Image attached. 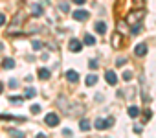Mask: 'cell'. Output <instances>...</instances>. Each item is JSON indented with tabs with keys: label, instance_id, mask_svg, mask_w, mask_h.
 <instances>
[{
	"label": "cell",
	"instance_id": "1",
	"mask_svg": "<svg viewBox=\"0 0 156 138\" xmlns=\"http://www.w3.org/2000/svg\"><path fill=\"white\" fill-rule=\"evenodd\" d=\"M112 123H114V120L112 118H107V120H96V123H94V127L96 129H99V131H103V129H108V127H112Z\"/></svg>",
	"mask_w": 156,
	"mask_h": 138
},
{
	"label": "cell",
	"instance_id": "2",
	"mask_svg": "<svg viewBox=\"0 0 156 138\" xmlns=\"http://www.w3.org/2000/svg\"><path fill=\"white\" fill-rule=\"evenodd\" d=\"M44 122H46V125H48V127H55V125L59 123V116H57L55 112H50V114H46V116H44Z\"/></svg>",
	"mask_w": 156,
	"mask_h": 138
},
{
	"label": "cell",
	"instance_id": "3",
	"mask_svg": "<svg viewBox=\"0 0 156 138\" xmlns=\"http://www.w3.org/2000/svg\"><path fill=\"white\" fill-rule=\"evenodd\" d=\"M72 17H73L75 20H87V19L90 17V13H88V11H85V9H77V11H73V13H72Z\"/></svg>",
	"mask_w": 156,
	"mask_h": 138
},
{
	"label": "cell",
	"instance_id": "4",
	"mask_svg": "<svg viewBox=\"0 0 156 138\" xmlns=\"http://www.w3.org/2000/svg\"><path fill=\"white\" fill-rule=\"evenodd\" d=\"M81 41H77V39H72L70 42H68V48H70V52H73V53H77V52H81Z\"/></svg>",
	"mask_w": 156,
	"mask_h": 138
},
{
	"label": "cell",
	"instance_id": "5",
	"mask_svg": "<svg viewBox=\"0 0 156 138\" xmlns=\"http://www.w3.org/2000/svg\"><path fill=\"white\" fill-rule=\"evenodd\" d=\"M105 78H107V83H108V85H116V83H118V76H116L114 70H107Z\"/></svg>",
	"mask_w": 156,
	"mask_h": 138
},
{
	"label": "cell",
	"instance_id": "6",
	"mask_svg": "<svg viewBox=\"0 0 156 138\" xmlns=\"http://www.w3.org/2000/svg\"><path fill=\"white\" fill-rule=\"evenodd\" d=\"M134 53H136L138 57H143V55L147 53V44H145V42H140V44L134 48Z\"/></svg>",
	"mask_w": 156,
	"mask_h": 138
},
{
	"label": "cell",
	"instance_id": "7",
	"mask_svg": "<svg viewBox=\"0 0 156 138\" xmlns=\"http://www.w3.org/2000/svg\"><path fill=\"white\" fill-rule=\"evenodd\" d=\"M66 79H68L70 83H75L77 79H79V74H77L75 70H68V72H66Z\"/></svg>",
	"mask_w": 156,
	"mask_h": 138
},
{
	"label": "cell",
	"instance_id": "8",
	"mask_svg": "<svg viewBox=\"0 0 156 138\" xmlns=\"http://www.w3.org/2000/svg\"><path fill=\"white\" fill-rule=\"evenodd\" d=\"M96 83H98V76H96V74L87 76V87H94Z\"/></svg>",
	"mask_w": 156,
	"mask_h": 138
},
{
	"label": "cell",
	"instance_id": "9",
	"mask_svg": "<svg viewBox=\"0 0 156 138\" xmlns=\"http://www.w3.org/2000/svg\"><path fill=\"white\" fill-rule=\"evenodd\" d=\"M2 66L6 68V70H11V68H15V61L8 57V59H4V63H2Z\"/></svg>",
	"mask_w": 156,
	"mask_h": 138
},
{
	"label": "cell",
	"instance_id": "10",
	"mask_svg": "<svg viewBox=\"0 0 156 138\" xmlns=\"http://www.w3.org/2000/svg\"><path fill=\"white\" fill-rule=\"evenodd\" d=\"M96 31L103 35V33L107 31V24H105V22H101V20H99V22H96Z\"/></svg>",
	"mask_w": 156,
	"mask_h": 138
},
{
	"label": "cell",
	"instance_id": "11",
	"mask_svg": "<svg viewBox=\"0 0 156 138\" xmlns=\"http://www.w3.org/2000/svg\"><path fill=\"white\" fill-rule=\"evenodd\" d=\"M83 42H85V44H88V46H94V44H96V39H94L90 33H85V39H83Z\"/></svg>",
	"mask_w": 156,
	"mask_h": 138
},
{
	"label": "cell",
	"instance_id": "12",
	"mask_svg": "<svg viewBox=\"0 0 156 138\" xmlns=\"http://www.w3.org/2000/svg\"><path fill=\"white\" fill-rule=\"evenodd\" d=\"M39 78L41 79H50V70L48 68H39Z\"/></svg>",
	"mask_w": 156,
	"mask_h": 138
},
{
	"label": "cell",
	"instance_id": "13",
	"mask_svg": "<svg viewBox=\"0 0 156 138\" xmlns=\"http://www.w3.org/2000/svg\"><path fill=\"white\" fill-rule=\"evenodd\" d=\"M31 11H33L35 17H39V15H42V6H41V4H33V6H31Z\"/></svg>",
	"mask_w": 156,
	"mask_h": 138
},
{
	"label": "cell",
	"instance_id": "14",
	"mask_svg": "<svg viewBox=\"0 0 156 138\" xmlns=\"http://www.w3.org/2000/svg\"><path fill=\"white\" fill-rule=\"evenodd\" d=\"M35 96H37V90H35V89H26V92H24V98L31 100V98H35Z\"/></svg>",
	"mask_w": 156,
	"mask_h": 138
},
{
	"label": "cell",
	"instance_id": "15",
	"mask_svg": "<svg viewBox=\"0 0 156 138\" xmlns=\"http://www.w3.org/2000/svg\"><path fill=\"white\" fill-rule=\"evenodd\" d=\"M129 116L130 118H138L140 116V109L138 107H129Z\"/></svg>",
	"mask_w": 156,
	"mask_h": 138
},
{
	"label": "cell",
	"instance_id": "16",
	"mask_svg": "<svg viewBox=\"0 0 156 138\" xmlns=\"http://www.w3.org/2000/svg\"><path fill=\"white\" fill-rule=\"evenodd\" d=\"M79 129H81V131H90V123H88V120H81V122H79Z\"/></svg>",
	"mask_w": 156,
	"mask_h": 138
},
{
	"label": "cell",
	"instance_id": "17",
	"mask_svg": "<svg viewBox=\"0 0 156 138\" xmlns=\"http://www.w3.org/2000/svg\"><path fill=\"white\" fill-rule=\"evenodd\" d=\"M140 31H141V24H134V26L130 28V33H132V35H138Z\"/></svg>",
	"mask_w": 156,
	"mask_h": 138
},
{
	"label": "cell",
	"instance_id": "18",
	"mask_svg": "<svg viewBox=\"0 0 156 138\" xmlns=\"http://www.w3.org/2000/svg\"><path fill=\"white\" fill-rule=\"evenodd\" d=\"M59 8H61V11H62V13H68V11H70V8H68V4H66V2H61V4H59Z\"/></svg>",
	"mask_w": 156,
	"mask_h": 138
},
{
	"label": "cell",
	"instance_id": "19",
	"mask_svg": "<svg viewBox=\"0 0 156 138\" xmlns=\"http://www.w3.org/2000/svg\"><path fill=\"white\" fill-rule=\"evenodd\" d=\"M33 50H35V52L42 50V42H41V41H33Z\"/></svg>",
	"mask_w": 156,
	"mask_h": 138
},
{
	"label": "cell",
	"instance_id": "20",
	"mask_svg": "<svg viewBox=\"0 0 156 138\" xmlns=\"http://www.w3.org/2000/svg\"><path fill=\"white\" fill-rule=\"evenodd\" d=\"M31 112H33V114H39V112H41V105L33 103V105H31Z\"/></svg>",
	"mask_w": 156,
	"mask_h": 138
},
{
	"label": "cell",
	"instance_id": "21",
	"mask_svg": "<svg viewBox=\"0 0 156 138\" xmlns=\"http://www.w3.org/2000/svg\"><path fill=\"white\" fill-rule=\"evenodd\" d=\"M125 63H127V59H125V57H119V59L116 61V66H125Z\"/></svg>",
	"mask_w": 156,
	"mask_h": 138
},
{
	"label": "cell",
	"instance_id": "22",
	"mask_svg": "<svg viewBox=\"0 0 156 138\" xmlns=\"http://www.w3.org/2000/svg\"><path fill=\"white\" fill-rule=\"evenodd\" d=\"M130 78H132V72L125 70V72H123V79H125V81H130Z\"/></svg>",
	"mask_w": 156,
	"mask_h": 138
},
{
	"label": "cell",
	"instance_id": "23",
	"mask_svg": "<svg viewBox=\"0 0 156 138\" xmlns=\"http://www.w3.org/2000/svg\"><path fill=\"white\" fill-rule=\"evenodd\" d=\"M88 66H90V68H92V70H96V68H98V66H99V64H98V61H96V59H92V61H90V63H88Z\"/></svg>",
	"mask_w": 156,
	"mask_h": 138
},
{
	"label": "cell",
	"instance_id": "24",
	"mask_svg": "<svg viewBox=\"0 0 156 138\" xmlns=\"http://www.w3.org/2000/svg\"><path fill=\"white\" fill-rule=\"evenodd\" d=\"M9 87H11V89H17V87H19V81L11 78V79H9Z\"/></svg>",
	"mask_w": 156,
	"mask_h": 138
},
{
	"label": "cell",
	"instance_id": "25",
	"mask_svg": "<svg viewBox=\"0 0 156 138\" xmlns=\"http://www.w3.org/2000/svg\"><path fill=\"white\" fill-rule=\"evenodd\" d=\"M9 101H11V103H20V101H22V98H19V96H11V98H9Z\"/></svg>",
	"mask_w": 156,
	"mask_h": 138
},
{
	"label": "cell",
	"instance_id": "26",
	"mask_svg": "<svg viewBox=\"0 0 156 138\" xmlns=\"http://www.w3.org/2000/svg\"><path fill=\"white\" fill-rule=\"evenodd\" d=\"M4 24H6V15H4V13H0V28H2Z\"/></svg>",
	"mask_w": 156,
	"mask_h": 138
},
{
	"label": "cell",
	"instance_id": "27",
	"mask_svg": "<svg viewBox=\"0 0 156 138\" xmlns=\"http://www.w3.org/2000/svg\"><path fill=\"white\" fill-rule=\"evenodd\" d=\"M112 42H114V46H118V44L121 42V39H119V35H118V37H114V41H112Z\"/></svg>",
	"mask_w": 156,
	"mask_h": 138
},
{
	"label": "cell",
	"instance_id": "28",
	"mask_svg": "<svg viewBox=\"0 0 156 138\" xmlns=\"http://www.w3.org/2000/svg\"><path fill=\"white\" fill-rule=\"evenodd\" d=\"M11 134H13V136H19V138H20V136H24L20 131H11Z\"/></svg>",
	"mask_w": 156,
	"mask_h": 138
},
{
	"label": "cell",
	"instance_id": "29",
	"mask_svg": "<svg viewBox=\"0 0 156 138\" xmlns=\"http://www.w3.org/2000/svg\"><path fill=\"white\" fill-rule=\"evenodd\" d=\"M73 4H77V6H81V4H85V0H73Z\"/></svg>",
	"mask_w": 156,
	"mask_h": 138
},
{
	"label": "cell",
	"instance_id": "30",
	"mask_svg": "<svg viewBox=\"0 0 156 138\" xmlns=\"http://www.w3.org/2000/svg\"><path fill=\"white\" fill-rule=\"evenodd\" d=\"M4 50V42H0V52H2Z\"/></svg>",
	"mask_w": 156,
	"mask_h": 138
},
{
	"label": "cell",
	"instance_id": "31",
	"mask_svg": "<svg viewBox=\"0 0 156 138\" xmlns=\"http://www.w3.org/2000/svg\"><path fill=\"white\" fill-rule=\"evenodd\" d=\"M2 90H4V85H2V83H0V92H2Z\"/></svg>",
	"mask_w": 156,
	"mask_h": 138
}]
</instances>
